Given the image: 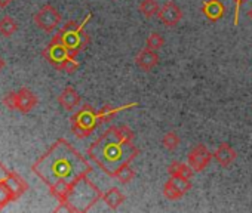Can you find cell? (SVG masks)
Here are the masks:
<instances>
[{
  "instance_id": "obj_1",
  "label": "cell",
  "mask_w": 252,
  "mask_h": 213,
  "mask_svg": "<svg viewBox=\"0 0 252 213\" xmlns=\"http://www.w3.org/2000/svg\"><path fill=\"white\" fill-rule=\"evenodd\" d=\"M33 170L43 182L52 186L55 184L73 185L82 176L89 175L92 167L68 141L60 139L42 159L37 160Z\"/></svg>"
},
{
  "instance_id": "obj_2",
  "label": "cell",
  "mask_w": 252,
  "mask_h": 213,
  "mask_svg": "<svg viewBox=\"0 0 252 213\" xmlns=\"http://www.w3.org/2000/svg\"><path fill=\"white\" fill-rule=\"evenodd\" d=\"M134 138L128 126H111L88 148V156L105 175L114 178L123 166L131 164L140 154Z\"/></svg>"
},
{
  "instance_id": "obj_3",
  "label": "cell",
  "mask_w": 252,
  "mask_h": 213,
  "mask_svg": "<svg viewBox=\"0 0 252 213\" xmlns=\"http://www.w3.org/2000/svg\"><path fill=\"white\" fill-rule=\"evenodd\" d=\"M86 176H82L71 185L67 200L61 203V206L57 209V212L58 210L88 212L92 209L94 204H96L102 198L101 189L96 185H94Z\"/></svg>"
},
{
  "instance_id": "obj_4",
  "label": "cell",
  "mask_w": 252,
  "mask_h": 213,
  "mask_svg": "<svg viewBox=\"0 0 252 213\" xmlns=\"http://www.w3.org/2000/svg\"><path fill=\"white\" fill-rule=\"evenodd\" d=\"M92 18V15L89 14L85 21L82 24H77L74 21L67 23L57 34H55V40H58L60 43H63L68 52L71 53V56H76L82 49H85L89 43V36L86 33H83L85 26L88 24V21Z\"/></svg>"
},
{
  "instance_id": "obj_5",
  "label": "cell",
  "mask_w": 252,
  "mask_h": 213,
  "mask_svg": "<svg viewBox=\"0 0 252 213\" xmlns=\"http://www.w3.org/2000/svg\"><path fill=\"white\" fill-rule=\"evenodd\" d=\"M71 131L73 133L83 139L88 138L101 123H99V116L98 111H95L91 105H85L82 110H79L71 119Z\"/></svg>"
},
{
  "instance_id": "obj_6",
  "label": "cell",
  "mask_w": 252,
  "mask_h": 213,
  "mask_svg": "<svg viewBox=\"0 0 252 213\" xmlns=\"http://www.w3.org/2000/svg\"><path fill=\"white\" fill-rule=\"evenodd\" d=\"M34 24L46 31V33H52L58 28V26L61 24V14L58 12V9H55L51 5H45L42 9H39L34 17H33Z\"/></svg>"
},
{
  "instance_id": "obj_7",
  "label": "cell",
  "mask_w": 252,
  "mask_h": 213,
  "mask_svg": "<svg viewBox=\"0 0 252 213\" xmlns=\"http://www.w3.org/2000/svg\"><path fill=\"white\" fill-rule=\"evenodd\" d=\"M190 189H191L190 179H186L183 176H171V179H168L163 186V195L168 200H178L184 197Z\"/></svg>"
},
{
  "instance_id": "obj_8",
  "label": "cell",
  "mask_w": 252,
  "mask_h": 213,
  "mask_svg": "<svg viewBox=\"0 0 252 213\" xmlns=\"http://www.w3.org/2000/svg\"><path fill=\"white\" fill-rule=\"evenodd\" d=\"M214 154L208 150L206 145L197 144L190 153H189V164L194 172H202L212 160Z\"/></svg>"
},
{
  "instance_id": "obj_9",
  "label": "cell",
  "mask_w": 252,
  "mask_h": 213,
  "mask_svg": "<svg viewBox=\"0 0 252 213\" xmlns=\"http://www.w3.org/2000/svg\"><path fill=\"white\" fill-rule=\"evenodd\" d=\"M158 17H159V20L165 26L175 27L181 21V18H183V11L180 9V6H177L175 2H172V0H168V2L159 9Z\"/></svg>"
},
{
  "instance_id": "obj_10",
  "label": "cell",
  "mask_w": 252,
  "mask_h": 213,
  "mask_svg": "<svg viewBox=\"0 0 252 213\" xmlns=\"http://www.w3.org/2000/svg\"><path fill=\"white\" fill-rule=\"evenodd\" d=\"M17 96H18V106H17V111L20 113H30L32 110L36 108L37 105V96L34 92H32L30 89L27 87H21L18 92H17Z\"/></svg>"
},
{
  "instance_id": "obj_11",
  "label": "cell",
  "mask_w": 252,
  "mask_h": 213,
  "mask_svg": "<svg viewBox=\"0 0 252 213\" xmlns=\"http://www.w3.org/2000/svg\"><path fill=\"white\" fill-rule=\"evenodd\" d=\"M135 64L144 71H152L159 64V55L150 48L141 49L135 56Z\"/></svg>"
},
{
  "instance_id": "obj_12",
  "label": "cell",
  "mask_w": 252,
  "mask_h": 213,
  "mask_svg": "<svg viewBox=\"0 0 252 213\" xmlns=\"http://www.w3.org/2000/svg\"><path fill=\"white\" fill-rule=\"evenodd\" d=\"M200 12L212 23H217L220 21L224 14H225V8L222 5V2H220V0H206V2H203L202 8H200Z\"/></svg>"
},
{
  "instance_id": "obj_13",
  "label": "cell",
  "mask_w": 252,
  "mask_h": 213,
  "mask_svg": "<svg viewBox=\"0 0 252 213\" xmlns=\"http://www.w3.org/2000/svg\"><path fill=\"white\" fill-rule=\"evenodd\" d=\"M58 102L65 111H73L80 104V95L71 86H67L58 96Z\"/></svg>"
},
{
  "instance_id": "obj_14",
  "label": "cell",
  "mask_w": 252,
  "mask_h": 213,
  "mask_svg": "<svg viewBox=\"0 0 252 213\" xmlns=\"http://www.w3.org/2000/svg\"><path fill=\"white\" fill-rule=\"evenodd\" d=\"M214 157H215V160H217L222 167H227V166H230V164L236 160L237 154H236V151H234L227 142H222V144H220V147H218L217 151L214 153Z\"/></svg>"
},
{
  "instance_id": "obj_15",
  "label": "cell",
  "mask_w": 252,
  "mask_h": 213,
  "mask_svg": "<svg viewBox=\"0 0 252 213\" xmlns=\"http://www.w3.org/2000/svg\"><path fill=\"white\" fill-rule=\"evenodd\" d=\"M5 181H6V184L9 185V188L12 189L15 198H20V197L29 189V184L24 181V178H23L21 175H18V173H15V172L8 173L6 178H5Z\"/></svg>"
},
{
  "instance_id": "obj_16",
  "label": "cell",
  "mask_w": 252,
  "mask_h": 213,
  "mask_svg": "<svg viewBox=\"0 0 252 213\" xmlns=\"http://www.w3.org/2000/svg\"><path fill=\"white\" fill-rule=\"evenodd\" d=\"M102 200H104V203H105L111 210H117V207H119L120 204L125 203L126 197L119 191V188L113 186V188H110L108 191H105V192L102 194Z\"/></svg>"
},
{
  "instance_id": "obj_17",
  "label": "cell",
  "mask_w": 252,
  "mask_h": 213,
  "mask_svg": "<svg viewBox=\"0 0 252 213\" xmlns=\"http://www.w3.org/2000/svg\"><path fill=\"white\" fill-rule=\"evenodd\" d=\"M168 173L171 176H183L186 179H191L194 170L190 167V164H184V163H180V161H172L168 166Z\"/></svg>"
},
{
  "instance_id": "obj_18",
  "label": "cell",
  "mask_w": 252,
  "mask_h": 213,
  "mask_svg": "<svg viewBox=\"0 0 252 213\" xmlns=\"http://www.w3.org/2000/svg\"><path fill=\"white\" fill-rule=\"evenodd\" d=\"M18 30V24L14 18L11 17H3L2 20H0V34L5 36V37H11L17 33Z\"/></svg>"
},
{
  "instance_id": "obj_19",
  "label": "cell",
  "mask_w": 252,
  "mask_h": 213,
  "mask_svg": "<svg viewBox=\"0 0 252 213\" xmlns=\"http://www.w3.org/2000/svg\"><path fill=\"white\" fill-rule=\"evenodd\" d=\"M17 200L12 189L9 188V185L6 184L5 179H0V209H3L8 203Z\"/></svg>"
},
{
  "instance_id": "obj_20",
  "label": "cell",
  "mask_w": 252,
  "mask_h": 213,
  "mask_svg": "<svg viewBox=\"0 0 252 213\" xmlns=\"http://www.w3.org/2000/svg\"><path fill=\"white\" fill-rule=\"evenodd\" d=\"M159 3L156 2V0H143V2L140 3V12L144 15V18H152L155 15H158L159 12Z\"/></svg>"
},
{
  "instance_id": "obj_21",
  "label": "cell",
  "mask_w": 252,
  "mask_h": 213,
  "mask_svg": "<svg viewBox=\"0 0 252 213\" xmlns=\"http://www.w3.org/2000/svg\"><path fill=\"white\" fill-rule=\"evenodd\" d=\"M180 142H181V139H180V136L175 132H168L162 138V145L168 151H175L178 148Z\"/></svg>"
},
{
  "instance_id": "obj_22",
  "label": "cell",
  "mask_w": 252,
  "mask_h": 213,
  "mask_svg": "<svg viewBox=\"0 0 252 213\" xmlns=\"http://www.w3.org/2000/svg\"><path fill=\"white\" fill-rule=\"evenodd\" d=\"M120 184H129L134 178H135V172H134V169L129 166V164H126V166H123L117 173H116V176H114Z\"/></svg>"
},
{
  "instance_id": "obj_23",
  "label": "cell",
  "mask_w": 252,
  "mask_h": 213,
  "mask_svg": "<svg viewBox=\"0 0 252 213\" xmlns=\"http://www.w3.org/2000/svg\"><path fill=\"white\" fill-rule=\"evenodd\" d=\"M165 45V39L159 34V33H152L147 37V48L153 49V51H159L162 49V46Z\"/></svg>"
},
{
  "instance_id": "obj_24",
  "label": "cell",
  "mask_w": 252,
  "mask_h": 213,
  "mask_svg": "<svg viewBox=\"0 0 252 213\" xmlns=\"http://www.w3.org/2000/svg\"><path fill=\"white\" fill-rule=\"evenodd\" d=\"M3 105L6 106L8 110L11 111H17V106H18V96L17 92H9L5 95L3 98Z\"/></svg>"
},
{
  "instance_id": "obj_25",
  "label": "cell",
  "mask_w": 252,
  "mask_h": 213,
  "mask_svg": "<svg viewBox=\"0 0 252 213\" xmlns=\"http://www.w3.org/2000/svg\"><path fill=\"white\" fill-rule=\"evenodd\" d=\"M77 68H79V62L74 59V58H68L67 61H64L57 70H60V71H64V73H67V74H73V73H76L77 71Z\"/></svg>"
},
{
  "instance_id": "obj_26",
  "label": "cell",
  "mask_w": 252,
  "mask_h": 213,
  "mask_svg": "<svg viewBox=\"0 0 252 213\" xmlns=\"http://www.w3.org/2000/svg\"><path fill=\"white\" fill-rule=\"evenodd\" d=\"M245 0H234V20H233V24L237 26L239 24V12H240V6Z\"/></svg>"
},
{
  "instance_id": "obj_27",
  "label": "cell",
  "mask_w": 252,
  "mask_h": 213,
  "mask_svg": "<svg viewBox=\"0 0 252 213\" xmlns=\"http://www.w3.org/2000/svg\"><path fill=\"white\" fill-rule=\"evenodd\" d=\"M14 0H0V8H6L8 5H11Z\"/></svg>"
},
{
  "instance_id": "obj_28",
  "label": "cell",
  "mask_w": 252,
  "mask_h": 213,
  "mask_svg": "<svg viewBox=\"0 0 252 213\" xmlns=\"http://www.w3.org/2000/svg\"><path fill=\"white\" fill-rule=\"evenodd\" d=\"M5 65H6V62H5V59L0 56V71H2L3 68H5Z\"/></svg>"
},
{
  "instance_id": "obj_29",
  "label": "cell",
  "mask_w": 252,
  "mask_h": 213,
  "mask_svg": "<svg viewBox=\"0 0 252 213\" xmlns=\"http://www.w3.org/2000/svg\"><path fill=\"white\" fill-rule=\"evenodd\" d=\"M248 18H249V20L252 21V8H251V9L248 11Z\"/></svg>"
}]
</instances>
